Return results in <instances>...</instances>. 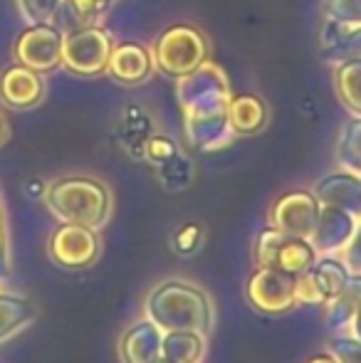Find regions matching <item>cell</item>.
Masks as SVG:
<instances>
[{
    "instance_id": "74e56055",
    "label": "cell",
    "mask_w": 361,
    "mask_h": 363,
    "mask_svg": "<svg viewBox=\"0 0 361 363\" xmlns=\"http://www.w3.org/2000/svg\"><path fill=\"white\" fill-rule=\"evenodd\" d=\"M154 363H181V361H171V359H166V356H159Z\"/></svg>"
},
{
    "instance_id": "e0dca14e",
    "label": "cell",
    "mask_w": 361,
    "mask_h": 363,
    "mask_svg": "<svg viewBox=\"0 0 361 363\" xmlns=\"http://www.w3.org/2000/svg\"><path fill=\"white\" fill-rule=\"evenodd\" d=\"M151 134H156V121L146 106L129 104L121 109L119 121H116V139L131 158L144 161V148Z\"/></svg>"
},
{
    "instance_id": "7402d4cb",
    "label": "cell",
    "mask_w": 361,
    "mask_h": 363,
    "mask_svg": "<svg viewBox=\"0 0 361 363\" xmlns=\"http://www.w3.org/2000/svg\"><path fill=\"white\" fill-rule=\"evenodd\" d=\"M208 354V334L203 331H164L161 356L181 363H203Z\"/></svg>"
},
{
    "instance_id": "277c9868",
    "label": "cell",
    "mask_w": 361,
    "mask_h": 363,
    "mask_svg": "<svg viewBox=\"0 0 361 363\" xmlns=\"http://www.w3.org/2000/svg\"><path fill=\"white\" fill-rule=\"evenodd\" d=\"M151 52H154L156 72L176 82L206 62L211 45L201 28L191 23H174L161 30L151 45Z\"/></svg>"
},
{
    "instance_id": "cb8c5ba5",
    "label": "cell",
    "mask_w": 361,
    "mask_h": 363,
    "mask_svg": "<svg viewBox=\"0 0 361 363\" xmlns=\"http://www.w3.org/2000/svg\"><path fill=\"white\" fill-rule=\"evenodd\" d=\"M337 161L339 166L361 173V116H352L342 126L337 141Z\"/></svg>"
},
{
    "instance_id": "ac0fdd59",
    "label": "cell",
    "mask_w": 361,
    "mask_h": 363,
    "mask_svg": "<svg viewBox=\"0 0 361 363\" xmlns=\"http://www.w3.org/2000/svg\"><path fill=\"white\" fill-rule=\"evenodd\" d=\"M228 119H231L235 136H255L265 131L270 121V109L260 94L243 91V94H233L228 101Z\"/></svg>"
},
{
    "instance_id": "ba28073f",
    "label": "cell",
    "mask_w": 361,
    "mask_h": 363,
    "mask_svg": "<svg viewBox=\"0 0 361 363\" xmlns=\"http://www.w3.org/2000/svg\"><path fill=\"white\" fill-rule=\"evenodd\" d=\"M292 274L272 267H257L245 282V299L260 314H284L297 306Z\"/></svg>"
},
{
    "instance_id": "3957f363",
    "label": "cell",
    "mask_w": 361,
    "mask_h": 363,
    "mask_svg": "<svg viewBox=\"0 0 361 363\" xmlns=\"http://www.w3.org/2000/svg\"><path fill=\"white\" fill-rule=\"evenodd\" d=\"M45 206L60 223L101 230L111 218V188L94 176H62L45 186Z\"/></svg>"
},
{
    "instance_id": "ffe728a7",
    "label": "cell",
    "mask_w": 361,
    "mask_h": 363,
    "mask_svg": "<svg viewBox=\"0 0 361 363\" xmlns=\"http://www.w3.org/2000/svg\"><path fill=\"white\" fill-rule=\"evenodd\" d=\"M38 319V306L23 294L0 289V344L23 334Z\"/></svg>"
},
{
    "instance_id": "d6986e66",
    "label": "cell",
    "mask_w": 361,
    "mask_h": 363,
    "mask_svg": "<svg viewBox=\"0 0 361 363\" xmlns=\"http://www.w3.org/2000/svg\"><path fill=\"white\" fill-rule=\"evenodd\" d=\"M361 311V274H352L342 289L324 304V324L332 331L352 329V321Z\"/></svg>"
},
{
    "instance_id": "e575fe53",
    "label": "cell",
    "mask_w": 361,
    "mask_h": 363,
    "mask_svg": "<svg viewBox=\"0 0 361 363\" xmlns=\"http://www.w3.org/2000/svg\"><path fill=\"white\" fill-rule=\"evenodd\" d=\"M304 363H339V359L327 349V351H317V354H312Z\"/></svg>"
},
{
    "instance_id": "52a82bcc",
    "label": "cell",
    "mask_w": 361,
    "mask_h": 363,
    "mask_svg": "<svg viewBox=\"0 0 361 363\" xmlns=\"http://www.w3.org/2000/svg\"><path fill=\"white\" fill-rule=\"evenodd\" d=\"M99 230L87 225L60 223V228L50 235L48 255L62 269H87L99 259Z\"/></svg>"
},
{
    "instance_id": "f1b7e54d",
    "label": "cell",
    "mask_w": 361,
    "mask_h": 363,
    "mask_svg": "<svg viewBox=\"0 0 361 363\" xmlns=\"http://www.w3.org/2000/svg\"><path fill=\"white\" fill-rule=\"evenodd\" d=\"M65 3H67V8L72 10L79 23L89 25V23H99L111 10L114 0H65Z\"/></svg>"
},
{
    "instance_id": "2e32d148",
    "label": "cell",
    "mask_w": 361,
    "mask_h": 363,
    "mask_svg": "<svg viewBox=\"0 0 361 363\" xmlns=\"http://www.w3.org/2000/svg\"><path fill=\"white\" fill-rule=\"evenodd\" d=\"M357 225L359 220L349 216V213L332 206H322L317 228H314L309 240H312V245L317 247L319 255H339L349 245V240L354 238Z\"/></svg>"
},
{
    "instance_id": "6da1fadb",
    "label": "cell",
    "mask_w": 361,
    "mask_h": 363,
    "mask_svg": "<svg viewBox=\"0 0 361 363\" xmlns=\"http://www.w3.org/2000/svg\"><path fill=\"white\" fill-rule=\"evenodd\" d=\"M176 96L188 146L211 153L235 141V131L228 119V101L233 91L221 65L206 60L191 74L176 79Z\"/></svg>"
},
{
    "instance_id": "5bb4252c",
    "label": "cell",
    "mask_w": 361,
    "mask_h": 363,
    "mask_svg": "<svg viewBox=\"0 0 361 363\" xmlns=\"http://www.w3.org/2000/svg\"><path fill=\"white\" fill-rule=\"evenodd\" d=\"M319 52L324 62L334 67L349 60H361V23L324 18L322 33H319Z\"/></svg>"
},
{
    "instance_id": "44dd1931",
    "label": "cell",
    "mask_w": 361,
    "mask_h": 363,
    "mask_svg": "<svg viewBox=\"0 0 361 363\" xmlns=\"http://www.w3.org/2000/svg\"><path fill=\"white\" fill-rule=\"evenodd\" d=\"M317 259H319V252L312 245V240L284 235L277 252H274L272 269H279V272H287V274H292V277H299V274L307 272Z\"/></svg>"
},
{
    "instance_id": "603a6c76",
    "label": "cell",
    "mask_w": 361,
    "mask_h": 363,
    "mask_svg": "<svg viewBox=\"0 0 361 363\" xmlns=\"http://www.w3.org/2000/svg\"><path fill=\"white\" fill-rule=\"evenodd\" d=\"M334 89L352 116H361V60H349L334 67Z\"/></svg>"
},
{
    "instance_id": "8fae6325",
    "label": "cell",
    "mask_w": 361,
    "mask_h": 363,
    "mask_svg": "<svg viewBox=\"0 0 361 363\" xmlns=\"http://www.w3.org/2000/svg\"><path fill=\"white\" fill-rule=\"evenodd\" d=\"M45 94H48L45 77L25 65L13 62L0 72V101L10 109H33V106L43 104Z\"/></svg>"
},
{
    "instance_id": "30bf717a",
    "label": "cell",
    "mask_w": 361,
    "mask_h": 363,
    "mask_svg": "<svg viewBox=\"0 0 361 363\" xmlns=\"http://www.w3.org/2000/svg\"><path fill=\"white\" fill-rule=\"evenodd\" d=\"M322 203L312 193V188H294L284 191L270 208V225L282 230L284 235L292 238H312L317 228Z\"/></svg>"
},
{
    "instance_id": "7c38bea8",
    "label": "cell",
    "mask_w": 361,
    "mask_h": 363,
    "mask_svg": "<svg viewBox=\"0 0 361 363\" xmlns=\"http://www.w3.org/2000/svg\"><path fill=\"white\" fill-rule=\"evenodd\" d=\"M312 193L322 206H332L361 220V173L352 168H334L317 178Z\"/></svg>"
},
{
    "instance_id": "d590c367",
    "label": "cell",
    "mask_w": 361,
    "mask_h": 363,
    "mask_svg": "<svg viewBox=\"0 0 361 363\" xmlns=\"http://www.w3.org/2000/svg\"><path fill=\"white\" fill-rule=\"evenodd\" d=\"M349 334L352 336H357V339L361 341V311L357 316H354V321H352V329H349Z\"/></svg>"
},
{
    "instance_id": "9c48e42d",
    "label": "cell",
    "mask_w": 361,
    "mask_h": 363,
    "mask_svg": "<svg viewBox=\"0 0 361 363\" xmlns=\"http://www.w3.org/2000/svg\"><path fill=\"white\" fill-rule=\"evenodd\" d=\"M352 277V269L347 267L339 255H319V259L294 279V294L297 304L324 306Z\"/></svg>"
},
{
    "instance_id": "8992f818",
    "label": "cell",
    "mask_w": 361,
    "mask_h": 363,
    "mask_svg": "<svg viewBox=\"0 0 361 363\" xmlns=\"http://www.w3.org/2000/svg\"><path fill=\"white\" fill-rule=\"evenodd\" d=\"M62 40L65 33L52 23L28 25L15 38L13 57L15 62L25 65L40 74L55 72L57 67H62Z\"/></svg>"
},
{
    "instance_id": "d6a6232c",
    "label": "cell",
    "mask_w": 361,
    "mask_h": 363,
    "mask_svg": "<svg viewBox=\"0 0 361 363\" xmlns=\"http://www.w3.org/2000/svg\"><path fill=\"white\" fill-rule=\"evenodd\" d=\"M339 257L347 262V267L352 269V274H361V220L354 230V238L349 240L347 247L339 252Z\"/></svg>"
},
{
    "instance_id": "8d00e7d4",
    "label": "cell",
    "mask_w": 361,
    "mask_h": 363,
    "mask_svg": "<svg viewBox=\"0 0 361 363\" xmlns=\"http://www.w3.org/2000/svg\"><path fill=\"white\" fill-rule=\"evenodd\" d=\"M5 136H8V124H5V116L0 114V146H3Z\"/></svg>"
},
{
    "instance_id": "83f0119b",
    "label": "cell",
    "mask_w": 361,
    "mask_h": 363,
    "mask_svg": "<svg viewBox=\"0 0 361 363\" xmlns=\"http://www.w3.org/2000/svg\"><path fill=\"white\" fill-rule=\"evenodd\" d=\"M179 151H181V146L176 144L174 136L161 134V131H156V134H151V139L146 141V148H144V161H149L154 168H159L161 163L171 161V158H174Z\"/></svg>"
},
{
    "instance_id": "9a60e30c",
    "label": "cell",
    "mask_w": 361,
    "mask_h": 363,
    "mask_svg": "<svg viewBox=\"0 0 361 363\" xmlns=\"http://www.w3.org/2000/svg\"><path fill=\"white\" fill-rule=\"evenodd\" d=\"M164 349V329L144 316L134 321L119 339L121 363H154Z\"/></svg>"
},
{
    "instance_id": "484cf974",
    "label": "cell",
    "mask_w": 361,
    "mask_h": 363,
    "mask_svg": "<svg viewBox=\"0 0 361 363\" xmlns=\"http://www.w3.org/2000/svg\"><path fill=\"white\" fill-rule=\"evenodd\" d=\"M15 3H18V10L25 23L35 25V23H55L65 0H15Z\"/></svg>"
},
{
    "instance_id": "d4e9b609",
    "label": "cell",
    "mask_w": 361,
    "mask_h": 363,
    "mask_svg": "<svg viewBox=\"0 0 361 363\" xmlns=\"http://www.w3.org/2000/svg\"><path fill=\"white\" fill-rule=\"evenodd\" d=\"M156 173H159L161 183H164L169 191H181V188H186L188 183H191L193 163H191V158H188L186 153L179 151L174 158H171V161L161 163V166L156 168Z\"/></svg>"
},
{
    "instance_id": "f546056e",
    "label": "cell",
    "mask_w": 361,
    "mask_h": 363,
    "mask_svg": "<svg viewBox=\"0 0 361 363\" xmlns=\"http://www.w3.org/2000/svg\"><path fill=\"white\" fill-rule=\"evenodd\" d=\"M203 245V225L201 223H183L174 233V250L179 255H196Z\"/></svg>"
},
{
    "instance_id": "4fadbf2b",
    "label": "cell",
    "mask_w": 361,
    "mask_h": 363,
    "mask_svg": "<svg viewBox=\"0 0 361 363\" xmlns=\"http://www.w3.org/2000/svg\"><path fill=\"white\" fill-rule=\"evenodd\" d=\"M154 52L144 43H116L106 74L121 86H141L154 77Z\"/></svg>"
},
{
    "instance_id": "4dcf8cb0",
    "label": "cell",
    "mask_w": 361,
    "mask_h": 363,
    "mask_svg": "<svg viewBox=\"0 0 361 363\" xmlns=\"http://www.w3.org/2000/svg\"><path fill=\"white\" fill-rule=\"evenodd\" d=\"M322 13L329 20L361 23V0H324Z\"/></svg>"
},
{
    "instance_id": "4316f807",
    "label": "cell",
    "mask_w": 361,
    "mask_h": 363,
    "mask_svg": "<svg viewBox=\"0 0 361 363\" xmlns=\"http://www.w3.org/2000/svg\"><path fill=\"white\" fill-rule=\"evenodd\" d=\"M282 238H284V233L274 228V225H265V228L257 233L255 245H252V255H255L257 267H272L274 252H277Z\"/></svg>"
},
{
    "instance_id": "5b68a950",
    "label": "cell",
    "mask_w": 361,
    "mask_h": 363,
    "mask_svg": "<svg viewBox=\"0 0 361 363\" xmlns=\"http://www.w3.org/2000/svg\"><path fill=\"white\" fill-rule=\"evenodd\" d=\"M116 40L104 25L89 23L70 30L62 40V67L74 77H101L109 67Z\"/></svg>"
},
{
    "instance_id": "7a4b0ae2",
    "label": "cell",
    "mask_w": 361,
    "mask_h": 363,
    "mask_svg": "<svg viewBox=\"0 0 361 363\" xmlns=\"http://www.w3.org/2000/svg\"><path fill=\"white\" fill-rule=\"evenodd\" d=\"M144 316L164 331H208L216 324V309L208 291L188 279H164L149 291Z\"/></svg>"
},
{
    "instance_id": "836d02e7",
    "label": "cell",
    "mask_w": 361,
    "mask_h": 363,
    "mask_svg": "<svg viewBox=\"0 0 361 363\" xmlns=\"http://www.w3.org/2000/svg\"><path fill=\"white\" fill-rule=\"evenodd\" d=\"M10 277V242H8V228H5L3 206H0V287Z\"/></svg>"
},
{
    "instance_id": "1f68e13d",
    "label": "cell",
    "mask_w": 361,
    "mask_h": 363,
    "mask_svg": "<svg viewBox=\"0 0 361 363\" xmlns=\"http://www.w3.org/2000/svg\"><path fill=\"white\" fill-rule=\"evenodd\" d=\"M327 349L339 359V363H361V341L352 334H339L329 339Z\"/></svg>"
}]
</instances>
